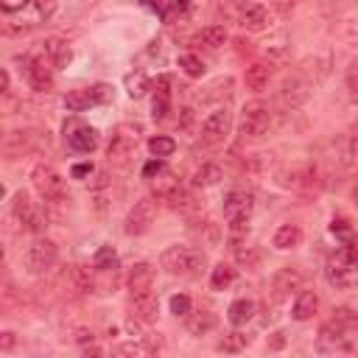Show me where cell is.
<instances>
[{"label":"cell","mask_w":358,"mask_h":358,"mask_svg":"<svg viewBox=\"0 0 358 358\" xmlns=\"http://www.w3.org/2000/svg\"><path fill=\"white\" fill-rule=\"evenodd\" d=\"M324 277L333 288H355L358 285V255H355V249H350V246L336 249L327 257Z\"/></svg>","instance_id":"cell-1"},{"label":"cell","mask_w":358,"mask_h":358,"mask_svg":"<svg viewBox=\"0 0 358 358\" xmlns=\"http://www.w3.org/2000/svg\"><path fill=\"white\" fill-rule=\"evenodd\" d=\"M162 268L171 271V274H185V277H193L199 274V268L204 266V255L193 246H185V243H176V246H168L159 257Z\"/></svg>","instance_id":"cell-2"},{"label":"cell","mask_w":358,"mask_h":358,"mask_svg":"<svg viewBox=\"0 0 358 358\" xmlns=\"http://www.w3.org/2000/svg\"><path fill=\"white\" fill-rule=\"evenodd\" d=\"M137 140H140V129L131 126V123H120L115 126L112 137H109V145H106V159L112 165H129L134 151H137Z\"/></svg>","instance_id":"cell-3"},{"label":"cell","mask_w":358,"mask_h":358,"mask_svg":"<svg viewBox=\"0 0 358 358\" xmlns=\"http://www.w3.org/2000/svg\"><path fill=\"white\" fill-rule=\"evenodd\" d=\"M31 179H34L36 193H39L45 201H53V204L67 201V185H64V179H62L50 165L39 162V165L31 171Z\"/></svg>","instance_id":"cell-4"},{"label":"cell","mask_w":358,"mask_h":358,"mask_svg":"<svg viewBox=\"0 0 358 358\" xmlns=\"http://www.w3.org/2000/svg\"><path fill=\"white\" fill-rule=\"evenodd\" d=\"M11 213H14L17 224H20L25 232L39 235V232H45V227H48L45 213H42V210L36 207V201H31V196L22 193V190L14 196V201H11Z\"/></svg>","instance_id":"cell-5"},{"label":"cell","mask_w":358,"mask_h":358,"mask_svg":"<svg viewBox=\"0 0 358 358\" xmlns=\"http://www.w3.org/2000/svg\"><path fill=\"white\" fill-rule=\"evenodd\" d=\"M56 257H59L56 243L48 241V238H39V241H34V243L25 249L22 263H25V268H28L31 274H42V271H48V268L56 263Z\"/></svg>","instance_id":"cell-6"},{"label":"cell","mask_w":358,"mask_h":358,"mask_svg":"<svg viewBox=\"0 0 358 358\" xmlns=\"http://www.w3.org/2000/svg\"><path fill=\"white\" fill-rule=\"evenodd\" d=\"M271 126V109L260 101H252L243 106V115H241V134L243 137H260L266 134V129Z\"/></svg>","instance_id":"cell-7"},{"label":"cell","mask_w":358,"mask_h":358,"mask_svg":"<svg viewBox=\"0 0 358 358\" xmlns=\"http://www.w3.org/2000/svg\"><path fill=\"white\" fill-rule=\"evenodd\" d=\"M25 78L36 92H48L53 87V73H50V59L42 56H25Z\"/></svg>","instance_id":"cell-8"},{"label":"cell","mask_w":358,"mask_h":358,"mask_svg":"<svg viewBox=\"0 0 358 358\" xmlns=\"http://www.w3.org/2000/svg\"><path fill=\"white\" fill-rule=\"evenodd\" d=\"M154 215H157V201L154 199H140L134 201V207L129 210L126 215V235H143L151 224H154Z\"/></svg>","instance_id":"cell-9"},{"label":"cell","mask_w":358,"mask_h":358,"mask_svg":"<svg viewBox=\"0 0 358 358\" xmlns=\"http://www.w3.org/2000/svg\"><path fill=\"white\" fill-rule=\"evenodd\" d=\"M229 126H232V115H229L227 109L210 112L207 120L201 123V143H207V145L221 143V140L229 134Z\"/></svg>","instance_id":"cell-10"},{"label":"cell","mask_w":358,"mask_h":358,"mask_svg":"<svg viewBox=\"0 0 358 358\" xmlns=\"http://www.w3.org/2000/svg\"><path fill=\"white\" fill-rule=\"evenodd\" d=\"M252 215V193L246 190H229L224 199V218L232 221H249Z\"/></svg>","instance_id":"cell-11"},{"label":"cell","mask_w":358,"mask_h":358,"mask_svg":"<svg viewBox=\"0 0 358 358\" xmlns=\"http://www.w3.org/2000/svg\"><path fill=\"white\" fill-rule=\"evenodd\" d=\"M129 310H131V319H137V322H143V324H151V322L157 319V313H159V299H157L154 291L137 294V296H131Z\"/></svg>","instance_id":"cell-12"},{"label":"cell","mask_w":358,"mask_h":358,"mask_svg":"<svg viewBox=\"0 0 358 358\" xmlns=\"http://www.w3.org/2000/svg\"><path fill=\"white\" fill-rule=\"evenodd\" d=\"M238 25L246 31H263L268 25V11L260 3H241V14H238Z\"/></svg>","instance_id":"cell-13"},{"label":"cell","mask_w":358,"mask_h":358,"mask_svg":"<svg viewBox=\"0 0 358 358\" xmlns=\"http://www.w3.org/2000/svg\"><path fill=\"white\" fill-rule=\"evenodd\" d=\"M151 285H154V266H151V263H137V266H131V271H129V277H126L129 294H131V296L145 294V291H151Z\"/></svg>","instance_id":"cell-14"},{"label":"cell","mask_w":358,"mask_h":358,"mask_svg":"<svg viewBox=\"0 0 358 358\" xmlns=\"http://www.w3.org/2000/svg\"><path fill=\"white\" fill-rule=\"evenodd\" d=\"M308 92H310V81H308V78H302V76L296 73V76H291V78H285V81H282L280 101H282V103L296 106V103H302V101L308 98Z\"/></svg>","instance_id":"cell-15"},{"label":"cell","mask_w":358,"mask_h":358,"mask_svg":"<svg viewBox=\"0 0 358 358\" xmlns=\"http://www.w3.org/2000/svg\"><path fill=\"white\" fill-rule=\"evenodd\" d=\"M302 285V274L296 271V268H280L277 274H274V280H271V291H274V299H285L291 291H296Z\"/></svg>","instance_id":"cell-16"},{"label":"cell","mask_w":358,"mask_h":358,"mask_svg":"<svg viewBox=\"0 0 358 358\" xmlns=\"http://www.w3.org/2000/svg\"><path fill=\"white\" fill-rule=\"evenodd\" d=\"M336 159L350 168L355 159H358V126H352L350 131H344L338 140H336Z\"/></svg>","instance_id":"cell-17"},{"label":"cell","mask_w":358,"mask_h":358,"mask_svg":"<svg viewBox=\"0 0 358 358\" xmlns=\"http://www.w3.org/2000/svg\"><path fill=\"white\" fill-rule=\"evenodd\" d=\"M67 145H70L73 151H78V154H90V151H95V145H98V131H95L92 126H76V129L67 134Z\"/></svg>","instance_id":"cell-18"},{"label":"cell","mask_w":358,"mask_h":358,"mask_svg":"<svg viewBox=\"0 0 358 358\" xmlns=\"http://www.w3.org/2000/svg\"><path fill=\"white\" fill-rule=\"evenodd\" d=\"M42 53L50 59V64H53V67H64V64L73 59L70 45H67L64 39H59V36H48V39L42 42Z\"/></svg>","instance_id":"cell-19"},{"label":"cell","mask_w":358,"mask_h":358,"mask_svg":"<svg viewBox=\"0 0 358 358\" xmlns=\"http://www.w3.org/2000/svg\"><path fill=\"white\" fill-rule=\"evenodd\" d=\"M268 78H271V64H266V62L249 64L246 67V76H243L246 90H252V92H263L268 87Z\"/></svg>","instance_id":"cell-20"},{"label":"cell","mask_w":358,"mask_h":358,"mask_svg":"<svg viewBox=\"0 0 358 358\" xmlns=\"http://www.w3.org/2000/svg\"><path fill=\"white\" fill-rule=\"evenodd\" d=\"M316 308H319L316 291H299V296H296V302H294V308H291V316H294L296 322H308V319L316 313Z\"/></svg>","instance_id":"cell-21"},{"label":"cell","mask_w":358,"mask_h":358,"mask_svg":"<svg viewBox=\"0 0 358 358\" xmlns=\"http://www.w3.org/2000/svg\"><path fill=\"white\" fill-rule=\"evenodd\" d=\"M151 187H154V196H157V199L168 201V199H171V196H173V193L182 187V185H179V179H176V176H173V173L165 168L162 173H157V176L151 179Z\"/></svg>","instance_id":"cell-22"},{"label":"cell","mask_w":358,"mask_h":358,"mask_svg":"<svg viewBox=\"0 0 358 358\" xmlns=\"http://www.w3.org/2000/svg\"><path fill=\"white\" fill-rule=\"evenodd\" d=\"M227 42V28L224 25H207V28H201L199 34H196V45H201V48H207V50H215V48H221Z\"/></svg>","instance_id":"cell-23"},{"label":"cell","mask_w":358,"mask_h":358,"mask_svg":"<svg viewBox=\"0 0 358 358\" xmlns=\"http://www.w3.org/2000/svg\"><path fill=\"white\" fill-rule=\"evenodd\" d=\"M95 103H98V101H95L92 87H87V90H73V92L64 95V106H67L70 112H84V109H90V106H95Z\"/></svg>","instance_id":"cell-24"},{"label":"cell","mask_w":358,"mask_h":358,"mask_svg":"<svg viewBox=\"0 0 358 358\" xmlns=\"http://www.w3.org/2000/svg\"><path fill=\"white\" fill-rule=\"evenodd\" d=\"M252 316H255V302H252V299H235V302L229 305V310H227V319H229L235 327L246 324Z\"/></svg>","instance_id":"cell-25"},{"label":"cell","mask_w":358,"mask_h":358,"mask_svg":"<svg viewBox=\"0 0 358 358\" xmlns=\"http://www.w3.org/2000/svg\"><path fill=\"white\" fill-rule=\"evenodd\" d=\"M299 241H302V229H299L296 224H282V227L274 232V246H277V249H294Z\"/></svg>","instance_id":"cell-26"},{"label":"cell","mask_w":358,"mask_h":358,"mask_svg":"<svg viewBox=\"0 0 358 358\" xmlns=\"http://www.w3.org/2000/svg\"><path fill=\"white\" fill-rule=\"evenodd\" d=\"M215 327V313L210 310H196V313H187V330L193 336H204L207 330Z\"/></svg>","instance_id":"cell-27"},{"label":"cell","mask_w":358,"mask_h":358,"mask_svg":"<svg viewBox=\"0 0 358 358\" xmlns=\"http://www.w3.org/2000/svg\"><path fill=\"white\" fill-rule=\"evenodd\" d=\"M123 84H126V92H129L131 98H143V95L148 92V87H151V81H148V76H145L143 70H131V73H126Z\"/></svg>","instance_id":"cell-28"},{"label":"cell","mask_w":358,"mask_h":358,"mask_svg":"<svg viewBox=\"0 0 358 358\" xmlns=\"http://www.w3.org/2000/svg\"><path fill=\"white\" fill-rule=\"evenodd\" d=\"M221 176H224V173H221V168H218L215 162H204V165L193 173V187H210V185H215Z\"/></svg>","instance_id":"cell-29"},{"label":"cell","mask_w":358,"mask_h":358,"mask_svg":"<svg viewBox=\"0 0 358 358\" xmlns=\"http://www.w3.org/2000/svg\"><path fill=\"white\" fill-rule=\"evenodd\" d=\"M330 232L344 243V246H350V249H355V243H358V238H355V229H352V224L347 221V218H333V224H330Z\"/></svg>","instance_id":"cell-30"},{"label":"cell","mask_w":358,"mask_h":358,"mask_svg":"<svg viewBox=\"0 0 358 358\" xmlns=\"http://www.w3.org/2000/svg\"><path fill=\"white\" fill-rule=\"evenodd\" d=\"M235 282V268L232 266H227V263H218L213 271H210V285L213 288H229Z\"/></svg>","instance_id":"cell-31"},{"label":"cell","mask_w":358,"mask_h":358,"mask_svg":"<svg viewBox=\"0 0 358 358\" xmlns=\"http://www.w3.org/2000/svg\"><path fill=\"white\" fill-rule=\"evenodd\" d=\"M148 151H151L154 157L165 159V157H171V154L176 151V140H173V137H165V134H157V137L148 140Z\"/></svg>","instance_id":"cell-32"},{"label":"cell","mask_w":358,"mask_h":358,"mask_svg":"<svg viewBox=\"0 0 358 358\" xmlns=\"http://www.w3.org/2000/svg\"><path fill=\"white\" fill-rule=\"evenodd\" d=\"M246 344H249V338H246L243 333L235 330V333H227V336L215 344V350H218V352H241Z\"/></svg>","instance_id":"cell-33"},{"label":"cell","mask_w":358,"mask_h":358,"mask_svg":"<svg viewBox=\"0 0 358 358\" xmlns=\"http://www.w3.org/2000/svg\"><path fill=\"white\" fill-rule=\"evenodd\" d=\"M92 266L101 268V271L115 268V266H117V252H115L112 246H101V249L95 252V257H92Z\"/></svg>","instance_id":"cell-34"},{"label":"cell","mask_w":358,"mask_h":358,"mask_svg":"<svg viewBox=\"0 0 358 358\" xmlns=\"http://www.w3.org/2000/svg\"><path fill=\"white\" fill-rule=\"evenodd\" d=\"M179 67L190 76V78H199V76H204V62L196 56V53H182L179 56Z\"/></svg>","instance_id":"cell-35"},{"label":"cell","mask_w":358,"mask_h":358,"mask_svg":"<svg viewBox=\"0 0 358 358\" xmlns=\"http://www.w3.org/2000/svg\"><path fill=\"white\" fill-rule=\"evenodd\" d=\"M157 350V344H140V341H131V344H120V347H115V352L117 355H148V352H154Z\"/></svg>","instance_id":"cell-36"},{"label":"cell","mask_w":358,"mask_h":358,"mask_svg":"<svg viewBox=\"0 0 358 358\" xmlns=\"http://www.w3.org/2000/svg\"><path fill=\"white\" fill-rule=\"evenodd\" d=\"M235 257H238V263L246 266V268H255V266L260 263V255H257L252 246H246V249H243V246H235Z\"/></svg>","instance_id":"cell-37"},{"label":"cell","mask_w":358,"mask_h":358,"mask_svg":"<svg viewBox=\"0 0 358 358\" xmlns=\"http://www.w3.org/2000/svg\"><path fill=\"white\" fill-rule=\"evenodd\" d=\"M171 313L187 316V313H190V296H187V294H173V296H171Z\"/></svg>","instance_id":"cell-38"},{"label":"cell","mask_w":358,"mask_h":358,"mask_svg":"<svg viewBox=\"0 0 358 358\" xmlns=\"http://www.w3.org/2000/svg\"><path fill=\"white\" fill-rule=\"evenodd\" d=\"M73 280H76V288L78 291H90L92 288V277L84 266H73Z\"/></svg>","instance_id":"cell-39"},{"label":"cell","mask_w":358,"mask_h":358,"mask_svg":"<svg viewBox=\"0 0 358 358\" xmlns=\"http://www.w3.org/2000/svg\"><path fill=\"white\" fill-rule=\"evenodd\" d=\"M347 90H350V98L358 101V59L350 62V67H347Z\"/></svg>","instance_id":"cell-40"},{"label":"cell","mask_w":358,"mask_h":358,"mask_svg":"<svg viewBox=\"0 0 358 358\" xmlns=\"http://www.w3.org/2000/svg\"><path fill=\"white\" fill-rule=\"evenodd\" d=\"M162 171H165V162L157 157V159H151V162L143 168V176H145V179H154V176H157V173H162Z\"/></svg>","instance_id":"cell-41"},{"label":"cell","mask_w":358,"mask_h":358,"mask_svg":"<svg viewBox=\"0 0 358 358\" xmlns=\"http://www.w3.org/2000/svg\"><path fill=\"white\" fill-rule=\"evenodd\" d=\"M190 8H193V3H190V0H171V11H173V14H179V17L190 14Z\"/></svg>","instance_id":"cell-42"},{"label":"cell","mask_w":358,"mask_h":358,"mask_svg":"<svg viewBox=\"0 0 358 358\" xmlns=\"http://www.w3.org/2000/svg\"><path fill=\"white\" fill-rule=\"evenodd\" d=\"M296 6H299V0H274V8H277L282 17H285V14H291Z\"/></svg>","instance_id":"cell-43"},{"label":"cell","mask_w":358,"mask_h":358,"mask_svg":"<svg viewBox=\"0 0 358 358\" xmlns=\"http://www.w3.org/2000/svg\"><path fill=\"white\" fill-rule=\"evenodd\" d=\"M25 3H28V0H0L3 11H8V14H11V11H20V8L25 6Z\"/></svg>","instance_id":"cell-44"},{"label":"cell","mask_w":358,"mask_h":358,"mask_svg":"<svg viewBox=\"0 0 358 358\" xmlns=\"http://www.w3.org/2000/svg\"><path fill=\"white\" fill-rule=\"evenodd\" d=\"M90 171H92V165H90V162H81V165H73V171H70V173H73L76 179H81V176H87Z\"/></svg>","instance_id":"cell-45"},{"label":"cell","mask_w":358,"mask_h":358,"mask_svg":"<svg viewBox=\"0 0 358 358\" xmlns=\"http://www.w3.org/2000/svg\"><path fill=\"white\" fill-rule=\"evenodd\" d=\"M14 347V333H3L0 338V350H11Z\"/></svg>","instance_id":"cell-46"},{"label":"cell","mask_w":358,"mask_h":358,"mask_svg":"<svg viewBox=\"0 0 358 358\" xmlns=\"http://www.w3.org/2000/svg\"><path fill=\"white\" fill-rule=\"evenodd\" d=\"M0 90H3V92L8 90V70H3V73H0Z\"/></svg>","instance_id":"cell-47"},{"label":"cell","mask_w":358,"mask_h":358,"mask_svg":"<svg viewBox=\"0 0 358 358\" xmlns=\"http://www.w3.org/2000/svg\"><path fill=\"white\" fill-rule=\"evenodd\" d=\"M106 185V173H95V182H92V187H103Z\"/></svg>","instance_id":"cell-48"},{"label":"cell","mask_w":358,"mask_h":358,"mask_svg":"<svg viewBox=\"0 0 358 358\" xmlns=\"http://www.w3.org/2000/svg\"><path fill=\"white\" fill-rule=\"evenodd\" d=\"M352 199H355V201H358V185H355V187H352Z\"/></svg>","instance_id":"cell-49"}]
</instances>
